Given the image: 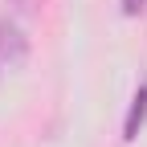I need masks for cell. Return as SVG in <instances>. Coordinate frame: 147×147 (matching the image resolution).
<instances>
[{"label":"cell","instance_id":"6da1fadb","mask_svg":"<svg viewBox=\"0 0 147 147\" xmlns=\"http://www.w3.org/2000/svg\"><path fill=\"white\" fill-rule=\"evenodd\" d=\"M29 57V37L16 29V21H0V61L4 65H25Z\"/></svg>","mask_w":147,"mask_h":147},{"label":"cell","instance_id":"7a4b0ae2","mask_svg":"<svg viewBox=\"0 0 147 147\" xmlns=\"http://www.w3.org/2000/svg\"><path fill=\"white\" fill-rule=\"evenodd\" d=\"M147 123V82H139V90H135V98H131V110H127V123H123V139L131 143V139H139V127Z\"/></svg>","mask_w":147,"mask_h":147},{"label":"cell","instance_id":"3957f363","mask_svg":"<svg viewBox=\"0 0 147 147\" xmlns=\"http://www.w3.org/2000/svg\"><path fill=\"white\" fill-rule=\"evenodd\" d=\"M143 4H147V0H123V12H127V16H139Z\"/></svg>","mask_w":147,"mask_h":147}]
</instances>
